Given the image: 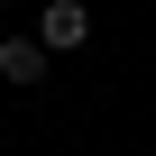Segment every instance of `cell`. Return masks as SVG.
<instances>
[{"mask_svg":"<svg viewBox=\"0 0 156 156\" xmlns=\"http://www.w3.org/2000/svg\"><path fill=\"white\" fill-rule=\"evenodd\" d=\"M46 64H55V55H46L28 28H9V37H0V83H9V92H37V83H46Z\"/></svg>","mask_w":156,"mask_h":156,"instance_id":"6da1fadb","label":"cell"},{"mask_svg":"<svg viewBox=\"0 0 156 156\" xmlns=\"http://www.w3.org/2000/svg\"><path fill=\"white\" fill-rule=\"evenodd\" d=\"M83 37H92V9H83V0H46V9H37V46L46 55H73Z\"/></svg>","mask_w":156,"mask_h":156,"instance_id":"7a4b0ae2","label":"cell"}]
</instances>
